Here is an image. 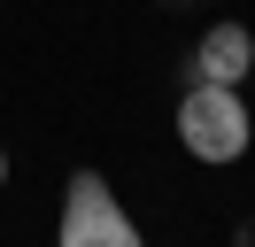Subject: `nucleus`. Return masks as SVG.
<instances>
[{"instance_id":"obj_3","label":"nucleus","mask_w":255,"mask_h":247,"mask_svg":"<svg viewBox=\"0 0 255 247\" xmlns=\"http://www.w3.org/2000/svg\"><path fill=\"white\" fill-rule=\"evenodd\" d=\"M248 70H255V39H248V23H209L201 46H193V77H201V85H240Z\"/></svg>"},{"instance_id":"obj_4","label":"nucleus","mask_w":255,"mask_h":247,"mask_svg":"<svg viewBox=\"0 0 255 247\" xmlns=\"http://www.w3.org/2000/svg\"><path fill=\"white\" fill-rule=\"evenodd\" d=\"M0 185H8V154H0Z\"/></svg>"},{"instance_id":"obj_2","label":"nucleus","mask_w":255,"mask_h":247,"mask_svg":"<svg viewBox=\"0 0 255 247\" xmlns=\"http://www.w3.org/2000/svg\"><path fill=\"white\" fill-rule=\"evenodd\" d=\"M54 247H147V240H139V224L124 216V201L109 193V178H101V170H70Z\"/></svg>"},{"instance_id":"obj_1","label":"nucleus","mask_w":255,"mask_h":247,"mask_svg":"<svg viewBox=\"0 0 255 247\" xmlns=\"http://www.w3.org/2000/svg\"><path fill=\"white\" fill-rule=\"evenodd\" d=\"M178 139H186V154H201V162H240L255 139L248 108H240V85H201L193 77L186 93H178Z\"/></svg>"}]
</instances>
